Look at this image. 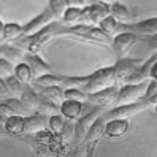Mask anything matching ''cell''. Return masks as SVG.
<instances>
[{
  "label": "cell",
  "instance_id": "obj_1",
  "mask_svg": "<svg viewBox=\"0 0 157 157\" xmlns=\"http://www.w3.org/2000/svg\"><path fill=\"white\" fill-rule=\"evenodd\" d=\"M117 84V78H116V73L113 67H108V68H100L95 73L89 75V81L87 84L82 87L81 90L86 92V94H92V92H97L101 89H106V87H111Z\"/></svg>",
  "mask_w": 157,
  "mask_h": 157
},
{
  "label": "cell",
  "instance_id": "obj_2",
  "mask_svg": "<svg viewBox=\"0 0 157 157\" xmlns=\"http://www.w3.org/2000/svg\"><path fill=\"white\" fill-rule=\"evenodd\" d=\"M152 103L149 98H141L138 101H133V103H127V105H119L116 106L114 109H111L109 113L106 114H101V117L105 119V121H109V119H128L130 116L133 114H138L140 111H143V109L149 108Z\"/></svg>",
  "mask_w": 157,
  "mask_h": 157
},
{
  "label": "cell",
  "instance_id": "obj_3",
  "mask_svg": "<svg viewBox=\"0 0 157 157\" xmlns=\"http://www.w3.org/2000/svg\"><path fill=\"white\" fill-rule=\"evenodd\" d=\"M106 16H109V5L101 2V0H94L90 5L82 8L81 22L87 25H95L101 19H105Z\"/></svg>",
  "mask_w": 157,
  "mask_h": 157
},
{
  "label": "cell",
  "instance_id": "obj_4",
  "mask_svg": "<svg viewBox=\"0 0 157 157\" xmlns=\"http://www.w3.org/2000/svg\"><path fill=\"white\" fill-rule=\"evenodd\" d=\"M147 84H149V82H146V81L138 82V84H125L124 87L119 89L114 103L127 105V103H133V101L141 100L144 97V94H146Z\"/></svg>",
  "mask_w": 157,
  "mask_h": 157
},
{
  "label": "cell",
  "instance_id": "obj_5",
  "mask_svg": "<svg viewBox=\"0 0 157 157\" xmlns=\"http://www.w3.org/2000/svg\"><path fill=\"white\" fill-rule=\"evenodd\" d=\"M136 41H138V35L133 33V32H121V33L114 35L113 41H111V46H113L117 59L127 57L128 51L136 44Z\"/></svg>",
  "mask_w": 157,
  "mask_h": 157
},
{
  "label": "cell",
  "instance_id": "obj_6",
  "mask_svg": "<svg viewBox=\"0 0 157 157\" xmlns=\"http://www.w3.org/2000/svg\"><path fill=\"white\" fill-rule=\"evenodd\" d=\"M103 109H105V106H95L90 113H87L86 116L79 117L78 124L75 125V138H73V140L84 141V138H86V135H87V132H89L90 125L94 124V121H95L98 116H101Z\"/></svg>",
  "mask_w": 157,
  "mask_h": 157
},
{
  "label": "cell",
  "instance_id": "obj_7",
  "mask_svg": "<svg viewBox=\"0 0 157 157\" xmlns=\"http://www.w3.org/2000/svg\"><path fill=\"white\" fill-rule=\"evenodd\" d=\"M141 65H143L141 59H128V57L119 59L116 62V65L113 67L114 73H116V78H117V82H124L135 70H138Z\"/></svg>",
  "mask_w": 157,
  "mask_h": 157
},
{
  "label": "cell",
  "instance_id": "obj_8",
  "mask_svg": "<svg viewBox=\"0 0 157 157\" xmlns=\"http://www.w3.org/2000/svg\"><path fill=\"white\" fill-rule=\"evenodd\" d=\"M54 13L49 10L48 6H46V10L41 13V14H38L36 17H33V19L27 24V25H22V36H29V35H33V33H36V32H40L43 27H46L52 19H54Z\"/></svg>",
  "mask_w": 157,
  "mask_h": 157
},
{
  "label": "cell",
  "instance_id": "obj_9",
  "mask_svg": "<svg viewBox=\"0 0 157 157\" xmlns=\"http://www.w3.org/2000/svg\"><path fill=\"white\" fill-rule=\"evenodd\" d=\"M117 92H119L117 86H111V87L101 89V90H97V92H92V94H87V101H89V103L97 105V106L111 105V103L116 101Z\"/></svg>",
  "mask_w": 157,
  "mask_h": 157
},
{
  "label": "cell",
  "instance_id": "obj_10",
  "mask_svg": "<svg viewBox=\"0 0 157 157\" xmlns=\"http://www.w3.org/2000/svg\"><path fill=\"white\" fill-rule=\"evenodd\" d=\"M121 32H133V33H141V35H157V17L144 19V21L133 24V25L121 24Z\"/></svg>",
  "mask_w": 157,
  "mask_h": 157
},
{
  "label": "cell",
  "instance_id": "obj_11",
  "mask_svg": "<svg viewBox=\"0 0 157 157\" xmlns=\"http://www.w3.org/2000/svg\"><path fill=\"white\" fill-rule=\"evenodd\" d=\"M27 65L30 67L32 73H33V78L36 76H41V75H46V73H52L51 67L46 63L38 54H33V52H25V56H24V60Z\"/></svg>",
  "mask_w": 157,
  "mask_h": 157
},
{
  "label": "cell",
  "instance_id": "obj_12",
  "mask_svg": "<svg viewBox=\"0 0 157 157\" xmlns=\"http://www.w3.org/2000/svg\"><path fill=\"white\" fill-rule=\"evenodd\" d=\"M48 127V117L46 116H40V114H33V116H27L25 117V124H24V132L30 133V135H36L38 132L44 130Z\"/></svg>",
  "mask_w": 157,
  "mask_h": 157
},
{
  "label": "cell",
  "instance_id": "obj_13",
  "mask_svg": "<svg viewBox=\"0 0 157 157\" xmlns=\"http://www.w3.org/2000/svg\"><path fill=\"white\" fill-rule=\"evenodd\" d=\"M127 130H128V121L127 119H109L105 124L103 135L116 138V136H122L124 133H127Z\"/></svg>",
  "mask_w": 157,
  "mask_h": 157
},
{
  "label": "cell",
  "instance_id": "obj_14",
  "mask_svg": "<svg viewBox=\"0 0 157 157\" xmlns=\"http://www.w3.org/2000/svg\"><path fill=\"white\" fill-rule=\"evenodd\" d=\"M81 113H82V103H81V101L65 98L60 103V114L65 119H70V121L78 119Z\"/></svg>",
  "mask_w": 157,
  "mask_h": 157
},
{
  "label": "cell",
  "instance_id": "obj_15",
  "mask_svg": "<svg viewBox=\"0 0 157 157\" xmlns=\"http://www.w3.org/2000/svg\"><path fill=\"white\" fill-rule=\"evenodd\" d=\"M24 124H25V116L13 114L10 117H6L5 122V133L10 135H21L24 133Z\"/></svg>",
  "mask_w": 157,
  "mask_h": 157
},
{
  "label": "cell",
  "instance_id": "obj_16",
  "mask_svg": "<svg viewBox=\"0 0 157 157\" xmlns=\"http://www.w3.org/2000/svg\"><path fill=\"white\" fill-rule=\"evenodd\" d=\"M103 132H105V119L101 117V116H98L95 121H94V124L90 125L89 132H87V135L84 138V143L90 144V143L98 141V138L103 135Z\"/></svg>",
  "mask_w": 157,
  "mask_h": 157
},
{
  "label": "cell",
  "instance_id": "obj_17",
  "mask_svg": "<svg viewBox=\"0 0 157 157\" xmlns=\"http://www.w3.org/2000/svg\"><path fill=\"white\" fill-rule=\"evenodd\" d=\"M38 94L44 98V100H49L52 101V103H62L63 100V87L60 86H49V87H41V90L38 92Z\"/></svg>",
  "mask_w": 157,
  "mask_h": 157
},
{
  "label": "cell",
  "instance_id": "obj_18",
  "mask_svg": "<svg viewBox=\"0 0 157 157\" xmlns=\"http://www.w3.org/2000/svg\"><path fill=\"white\" fill-rule=\"evenodd\" d=\"M98 29L100 30H103L106 35H109L113 38L114 35H117V33H121V22H117L114 17H111V16H106L105 19H101L100 22H98Z\"/></svg>",
  "mask_w": 157,
  "mask_h": 157
},
{
  "label": "cell",
  "instance_id": "obj_19",
  "mask_svg": "<svg viewBox=\"0 0 157 157\" xmlns=\"http://www.w3.org/2000/svg\"><path fill=\"white\" fill-rule=\"evenodd\" d=\"M5 84L8 87V92H10V97H13V98H19L22 95L25 86H29V84H22V82L17 79L14 75L5 78Z\"/></svg>",
  "mask_w": 157,
  "mask_h": 157
},
{
  "label": "cell",
  "instance_id": "obj_20",
  "mask_svg": "<svg viewBox=\"0 0 157 157\" xmlns=\"http://www.w3.org/2000/svg\"><path fill=\"white\" fill-rule=\"evenodd\" d=\"M109 16L114 17V19L117 22H121V24H127V21L130 19V13H128V10L122 5V3H113V5H109Z\"/></svg>",
  "mask_w": 157,
  "mask_h": 157
},
{
  "label": "cell",
  "instance_id": "obj_21",
  "mask_svg": "<svg viewBox=\"0 0 157 157\" xmlns=\"http://www.w3.org/2000/svg\"><path fill=\"white\" fill-rule=\"evenodd\" d=\"M13 75L19 79L22 84H30L32 79H33V73L30 70V67L27 65L25 62H19L17 65L14 67V73Z\"/></svg>",
  "mask_w": 157,
  "mask_h": 157
},
{
  "label": "cell",
  "instance_id": "obj_22",
  "mask_svg": "<svg viewBox=\"0 0 157 157\" xmlns=\"http://www.w3.org/2000/svg\"><path fill=\"white\" fill-rule=\"evenodd\" d=\"M36 114L46 116V117L48 116L51 117L54 114H60V105H56V103H52V101H49V100L41 98L38 108H36Z\"/></svg>",
  "mask_w": 157,
  "mask_h": 157
},
{
  "label": "cell",
  "instance_id": "obj_23",
  "mask_svg": "<svg viewBox=\"0 0 157 157\" xmlns=\"http://www.w3.org/2000/svg\"><path fill=\"white\" fill-rule=\"evenodd\" d=\"M81 17H82V8H67L62 16V21L68 25H75L81 22Z\"/></svg>",
  "mask_w": 157,
  "mask_h": 157
},
{
  "label": "cell",
  "instance_id": "obj_24",
  "mask_svg": "<svg viewBox=\"0 0 157 157\" xmlns=\"http://www.w3.org/2000/svg\"><path fill=\"white\" fill-rule=\"evenodd\" d=\"M22 36V25L19 24H5L3 41H16Z\"/></svg>",
  "mask_w": 157,
  "mask_h": 157
},
{
  "label": "cell",
  "instance_id": "obj_25",
  "mask_svg": "<svg viewBox=\"0 0 157 157\" xmlns=\"http://www.w3.org/2000/svg\"><path fill=\"white\" fill-rule=\"evenodd\" d=\"M59 138L62 143H70L73 138H75V124H73L70 119L63 124V127L60 128L59 132Z\"/></svg>",
  "mask_w": 157,
  "mask_h": 157
},
{
  "label": "cell",
  "instance_id": "obj_26",
  "mask_svg": "<svg viewBox=\"0 0 157 157\" xmlns=\"http://www.w3.org/2000/svg\"><path fill=\"white\" fill-rule=\"evenodd\" d=\"M63 98L76 100V101L84 103V101H87V94L79 90V89H76V87H71V89H63Z\"/></svg>",
  "mask_w": 157,
  "mask_h": 157
},
{
  "label": "cell",
  "instance_id": "obj_27",
  "mask_svg": "<svg viewBox=\"0 0 157 157\" xmlns=\"http://www.w3.org/2000/svg\"><path fill=\"white\" fill-rule=\"evenodd\" d=\"M48 8L54 13V16H56V17L62 19L63 13H65V10H67V5H65V0H49Z\"/></svg>",
  "mask_w": 157,
  "mask_h": 157
},
{
  "label": "cell",
  "instance_id": "obj_28",
  "mask_svg": "<svg viewBox=\"0 0 157 157\" xmlns=\"http://www.w3.org/2000/svg\"><path fill=\"white\" fill-rule=\"evenodd\" d=\"M63 124H65V117L62 114H54V116L48 117V128L54 133H59L60 128L63 127Z\"/></svg>",
  "mask_w": 157,
  "mask_h": 157
},
{
  "label": "cell",
  "instance_id": "obj_29",
  "mask_svg": "<svg viewBox=\"0 0 157 157\" xmlns=\"http://www.w3.org/2000/svg\"><path fill=\"white\" fill-rule=\"evenodd\" d=\"M14 73V65H13V62L10 60H6L3 57H0V78H8V76H11Z\"/></svg>",
  "mask_w": 157,
  "mask_h": 157
},
{
  "label": "cell",
  "instance_id": "obj_30",
  "mask_svg": "<svg viewBox=\"0 0 157 157\" xmlns=\"http://www.w3.org/2000/svg\"><path fill=\"white\" fill-rule=\"evenodd\" d=\"M10 98V92H8V87L5 84V79L0 78V100Z\"/></svg>",
  "mask_w": 157,
  "mask_h": 157
},
{
  "label": "cell",
  "instance_id": "obj_31",
  "mask_svg": "<svg viewBox=\"0 0 157 157\" xmlns=\"http://www.w3.org/2000/svg\"><path fill=\"white\" fill-rule=\"evenodd\" d=\"M67 8H81L84 5V0H65Z\"/></svg>",
  "mask_w": 157,
  "mask_h": 157
},
{
  "label": "cell",
  "instance_id": "obj_32",
  "mask_svg": "<svg viewBox=\"0 0 157 157\" xmlns=\"http://www.w3.org/2000/svg\"><path fill=\"white\" fill-rule=\"evenodd\" d=\"M149 78H152V79L157 81V60L152 63V67H151V70H149Z\"/></svg>",
  "mask_w": 157,
  "mask_h": 157
},
{
  "label": "cell",
  "instance_id": "obj_33",
  "mask_svg": "<svg viewBox=\"0 0 157 157\" xmlns=\"http://www.w3.org/2000/svg\"><path fill=\"white\" fill-rule=\"evenodd\" d=\"M95 144H97V141H95V143H90V144H89V147H87V155H86V157H94Z\"/></svg>",
  "mask_w": 157,
  "mask_h": 157
},
{
  "label": "cell",
  "instance_id": "obj_34",
  "mask_svg": "<svg viewBox=\"0 0 157 157\" xmlns=\"http://www.w3.org/2000/svg\"><path fill=\"white\" fill-rule=\"evenodd\" d=\"M3 35H5V24L0 21V43H3Z\"/></svg>",
  "mask_w": 157,
  "mask_h": 157
},
{
  "label": "cell",
  "instance_id": "obj_35",
  "mask_svg": "<svg viewBox=\"0 0 157 157\" xmlns=\"http://www.w3.org/2000/svg\"><path fill=\"white\" fill-rule=\"evenodd\" d=\"M155 113H157V105H155Z\"/></svg>",
  "mask_w": 157,
  "mask_h": 157
}]
</instances>
